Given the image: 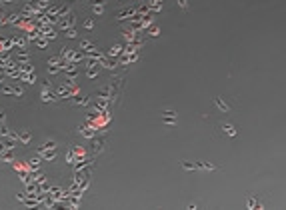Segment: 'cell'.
I'll list each match as a JSON object with an SVG mask.
<instances>
[{"mask_svg": "<svg viewBox=\"0 0 286 210\" xmlns=\"http://www.w3.org/2000/svg\"><path fill=\"white\" fill-rule=\"evenodd\" d=\"M20 140H22V142L26 144V142L30 140V132H20Z\"/></svg>", "mask_w": 286, "mask_h": 210, "instance_id": "277c9868", "label": "cell"}, {"mask_svg": "<svg viewBox=\"0 0 286 210\" xmlns=\"http://www.w3.org/2000/svg\"><path fill=\"white\" fill-rule=\"evenodd\" d=\"M66 34L72 38V36H76V30H74V28H68V30H66Z\"/></svg>", "mask_w": 286, "mask_h": 210, "instance_id": "8992f818", "label": "cell"}, {"mask_svg": "<svg viewBox=\"0 0 286 210\" xmlns=\"http://www.w3.org/2000/svg\"><path fill=\"white\" fill-rule=\"evenodd\" d=\"M194 168H198V170H214V164H210V162H196Z\"/></svg>", "mask_w": 286, "mask_h": 210, "instance_id": "7a4b0ae2", "label": "cell"}, {"mask_svg": "<svg viewBox=\"0 0 286 210\" xmlns=\"http://www.w3.org/2000/svg\"><path fill=\"white\" fill-rule=\"evenodd\" d=\"M84 26H86V28H92V26H94V20H92V18L84 20Z\"/></svg>", "mask_w": 286, "mask_h": 210, "instance_id": "5b68a950", "label": "cell"}, {"mask_svg": "<svg viewBox=\"0 0 286 210\" xmlns=\"http://www.w3.org/2000/svg\"><path fill=\"white\" fill-rule=\"evenodd\" d=\"M178 4H180L182 8H186V0H178Z\"/></svg>", "mask_w": 286, "mask_h": 210, "instance_id": "52a82bcc", "label": "cell"}, {"mask_svg": "<svg viewBox=\"0 0 286 210\" xmlns=\"http://www.w3.org/2000/svg\"><path fill=\"white\" fill-rule=\"evenodd\" d=\"M222 130H224L226 134H230V136H234V134H236V130H234V126H232V124H222Z\"/></svg>", "mask_w": 286, "mask_h": 210, "instance_id": "3957f363", "label": "cell"}, {"mask_svg": "<svg viewBox=\"0 0 286 210\" xmlns=\"http://www.w3.org/2000/svg\"><path fill=\"white\" fill-rule=\"evenodd\" d=\"M214 106H216L218 110H222V112H230V106H228L222 98H214Z\"/></svg>", "mask_w": 286, "mask_h": 210, "instance_id": "6da1fadb", "label": "cell"}]
</instances>
